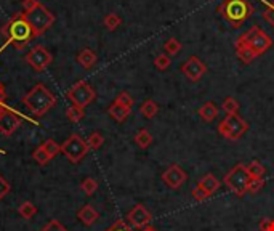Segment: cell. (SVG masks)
I'll list each match as a JSON object with an SVG mask.
<instances>
[{
    "label": "cell",
    "instance_id": "28",
    "mask_svg": "<svg viewBox=\"0 0 274 231\" xmlns=\"http://www.w3.org/2000/svg\"><path fill=\"white\" fill-rule=\"evenodd\" d=\"M18 212H19V215L22 218H26V220H30L34 217V215L37 214V207L30 202V201H26V202H22L21 206H19V209H18Z\"/></svg>",
    "mask_w": 274,
    "mask_h": 231
},
{
    "label": "cell",
    "instance_id": "14",
    "mask_svg": "<svg viewBox=\"0 0 274 231\" xmlns=\"http://www.w3.org/2000/svg\"><path fill=\"white\" fill-rule=\"evenodd\" d=\"M127 220H128V223H130L132 226L143 230L144 226H148V223L152 220V215H151V212L146 209V207L138 204V206H135L130 212H128Z\"/></svg>",
    "mask_w": 274,
    "mask_h": 231
},
{
    "label": "cell",
    "instance_id": "39",
    "mask_svg": "<svg viewBox=\"0 0 274 231\" xmlns=\"http://www.w3.org/2000/svg\"><path fill=\"white\" fill-rule=\"evenodd\" d=\"M193 196H194V199H197V201H205L207 198H210V194L207 191H205L204 188H201L199 184L193 190Z\"/></svg>",
    "mask_w": 274,
    "mask_h": 231
},
{
    "label": "cell",
    "instance_id": "26",
    "mask_svg": "<svg viewBox=\"0 0 274 231\" xmlns=\"http://www.w3.org/2000/svg\"><path fill=\"white\" fill-rule=\"evenodd\" d=\"M247 170L252 178H263L265 174H266L265 166L262 162H258V160H252V162L247 166Z\"/></svg>",
    "mask_w": 274,
    "mask_h": 231
},
{
    "label": "cell",
    "instance_id": "42",
    "mask_svg": "<svg viewBox=\"0 0 274 231\" xmlns=\"http://www.w3.org/2000/svg\"><path fill=\"white\" fill-rule=\"evenodd\" d=\"M5 100H6V92H5L3 84L0 82V111H2L3 108L6 106V104H5Z\"/></svg>",
    "mask_w": 274,
    "mask_h": 231
},
{
    "label": "cell",
    "instance_id": "43",
    "mask_svg": "<svg viewBox=\"0 0 274 231\" xmlns=\"http://www.w3.org/2000/svg\"><path fill=\"white\" fill-rule=\"evenodd\" d=\"M271 218H265V220H262V223H260V231H270V228H271Z\"/></svg>",
    "mask_w": 274,
    "mask_h": 231
},
{
    "label": "cell",
    "instance_id": "6",
    "mask_svg": "<svg viewBox=\"0 0 274 231\" xmlns=\"http://www.w3.org/2000/svg\"><path fill=\"white\" fill-rule=\"evenodd\" d=\"M250 180H252V176H250V174L247 170V166H244V164L234 166L225 176L226 186L239 198H242L244 194H247L249 192Z\"/></svg>",
    "mask_w": 274,
    "mask_h": 231
},
{
    "label": "cell",
    "instance_id": "40",
    "mask_svg": "<svg viewBox=\"0 0 274 231\" xmlns=\"http://www.w3.org/2000/svg\"><path fill=\"white\" fill-rule=\"evenodd\" d=\"M106 231H132V228L127 225V222H124V220H117L109 230H106Z\"/></svg>",
    "mask_w": 274,
    "mask_h": 231
},
{
    "label": "cell",
    "instance_id": "9",
    "mask_svg": "<svg viewBox=\"0 0 274 231\" xmlns=\"http://www.w3.org/2000/svg\"><path fill=\"white\" fill-rule=\"evenodd\" d=\"M66 96L69 98V102L74 106L79 108H87L88 104H91L96 98V92L93 90V87L90 86L85 80H79L75 82L74 86L67 90Z\"/></svg>",
    "mask_w": 274,
    "mask_h": 231
},
{
    "label": "cell",
    "instance_id": "37",
    "mask_svg": "<svg viewBox=\"0 0 274 231\" xmlns=\"http://www.w3.org/2000/svg\"><path fill=\"white\" fill-rule=\"evenodd\" d=\"M10 190H11V186H10V183L6 182V178L3 175H0V201L8 194L10 192Z\"/></svg>",
    "mask_w": 274,
    "mask_h": 231
},
{
    "label": "cell",
    "instance_id": "24",
    "mask_svg": "<svg viewBox=\"0 0 274 231\" xmlns=\"http://www.w3.org/2000/svg\"><path fill=\"white\" fill-rule=\"evenodd\" d=\"M135 142H136V144L140 146V148L146 150V148H149L151 143H152V135L148 132L146 128H141L140 132L135 135Z\"/></svg>",
    "mask_w": 274,
    "mask_h": 231
},
{
    "label": "cell",
    "instance_id": "8",
    "mask_svg": "<svg viewBox=\"0 0 274 231\" xmlns=\"http://www.w3.org/2000/svg\"><path fill=\"white\" fill-rule=\"evenodd\" d=\"M88 150L90 148H88L87 140H83V138L77 134L69 135L66 138V142H63V144H61V152H63L64 156L69 159V162H72V164H79L88 154Z\"/></svg>",
    "mask_w": 274,
    "mask_h": 231
},
{
    "label": "cell",
    "instance_id": "27",
    "mask_svg": "<svg viewBox=\"0 0 274 231\" xmlns=\"http://www.w3.org/2000/svg\"><path fill=\"white\" fill-rule=\"evenodd\" d=\"M263 8V18L274 28V0H260Z\"/></svg>",
    "mask_w": 274,
    "mask_h": 231
},
{
    "label": "cell",
    "instance_id": "10",
    "mask_svg": "<svg viewBox=\"0 0 274 231\" xmlns=\"http://www.w3.org/2000/svg\"><path fill=\"white\" fill-rule=\"evenodd\" d=\"M26 63L37 72L45 71L51 63H53V55L50 50H47L43 45H35L26 55Z\"/></svg>",
    "mask_w": 274,
    "mask_h": 231
},
{
    "label": "cell",
    "instance_id": "13",
    "mask_svg": "<svg viewBox=\"0 0 274 231\" xmlns=\"http://www.w3.org/2000/svg\"><path fill=\"white\" fill-rule=\"evenodd\" d=\"M162 180L169 188L172 190H178L183 186V183L188 180V174L183 170V168L178 164L170 166L167 170L162 174Z\"/></svg>",
    "mask_w": 274,
    "mask_h": 231
},
{
    "label": "cell",
    "instance_id": "4",
    "mask_svg": "<svg viewBox=\"0 0 274 231\" xmlns=\"http://www.w3.org/2000/svg\"><path fill=\"white\" fill-rule=\"evenodd\" d=\"M236 44L246 45V47L252 50L254 55L258 58L273 47V38L260 26H252L247 32H244L238 37Z\"/></svg>",
    "mask_w": 274,
    "mask_h": 231
},
{
    "label": "cell",
    "instance_id": "5",
    "mask_svg": "<svg viewBox=\"0 0 274 231\" xmlns=\"http://www.w3.org/2000/svg\"><path fill=\"white\" fill-rule=\"evenodd\" d=\"M24 16H26V21L29 22V26L32 28V32L35 37L43 36L53 26V22H55V14L42 4L32 12L24 13Z\"/></svg>",
    "mask_w": 274,
    "mask_h": 231
},
{
    "label": "cell",
    "instance_id": "29",
    "mask_svg": "<svg viewBox=\"0 0 274 231\" xmlns=\"http://www.w3.org/2000/svg\"><path fill=\"white\" fill-rule=\"evenodd\" d=\"M222 110L228 114V116H233V114H238L239 111V102L233 96H228L223 104H222Z\"/></svg>",
    "mask_w": 274,
    "mask_h": 231
},
{
    "label": "cell",
    "instance_id": "38",
    "mask_svg": "<svg viewBox=\"0 0 274 231\" xmlns=\"http://www.w3.org/2000/svg\"><path fill=\"white\" fill-rule=\"evenodd\" d=\"M116 102H119V103H122V104H125V106H128V108H133V98L127 94V92H122V94H119L117 95V98H116Z\"/></svg>",
    "mask_w": 274,
    "mask_h": 231
},
{
    "label": "cell",
    "instance_id": "19",
    "mask_svg": "<svg viewBox=\"0 0 274 231\" xmlns=\"http://www.w3.org/2000/svg\"><path fill=\"white\" fill-rule=\"evenodd\" d=\"M199 186H201V188H204V190L207 191L209 194L212 196L213 192H215V191H217V190L220 188V180L217 178L215 175H212V174H207V175H205L204 178H202V180L199 182Z\"/></svg>",
    "mask_w": 274,
    "mask_h": 231
},
{
    "label": "cell",
    "instance_id": "33",
    "mask_svg": "<svg viewBox=\"0 0 274 231\" xmlns=\"http://www.w3.org/2000/svg\"><path fill=\"white\" fill-rule=\"evenodd\" d=\"M32 158H34V160L37 164H40V166H45L48 162V160H51L50 159V156L47 154V151H45L42 146H37V148L34 150V152H32Z\"/></svg>",
    "mask_w": 274,
    "mask_h": 231
},
{
    "label": "cell",
    "instance_id": "7",
    "mask_svg": "<svg viewBox=\"0 0 274 231\" xmlns=\"http://www.w3.org/2000/svg\"><path fill=\"white\" fill-rule=\"evenodd\" d=\"M247 130H249V124L239 114L226 116V118L218 124V134L230 142H238Z\"/></svg>",
    "mask_w": 274,
    "mask_h": 231
},
{
    "label": "cell",
    "instance_id": "12",
    "mask_svg": "<svg viewBox=\"0 0 274 231\" xmlns=\"http://www.w3.org/2000/svg\"><path fill=\"white\" fill-rule=\"evenodd\" d=\"M181 72L185 74L189 80H193V82H197V80H201L204 74L207 72V64L204 63V61L201 58H197V56H189L185 63L181 64Z\"/></svg>",
    "mask_w": 274,
    "mask_h": 231
},
{
    "label": "cell",
    "instance_id": "15",
    "mask_svg": "<svg viewBox=\"0 0 274 231\" xmlns=\"http://www.w3.org/2000/svg\"><path fill=\"white\" fill-rule=\"evenodd\" d=\"M130 112H132V108H128V106H125V104H122V103L116 102V100H114V103L108 108V114H109L111 118H112L114 120H116V122H119V124H122V122H125L128 116H130Z\"/></svg>",
    "mask_w": 274,
    "mask_h": 231
},
{
    "label": "cell",
    "instance_id": "25",
    "mask_svg": "<svg viewBox=\"0 0 274 231\" xmlns=\"http://www.w3.org/2000/svg\"><path fill=\"white\" fill-rule=\"evenodd\" d=\"M103 24L108 30H116L119 26H122V18L116 13H108L103 20Z\"/></svg>",
    "mask_w": 274,
    "mask_h": 231
},
{
    "label": "cell",
    "instance_id": "11",
    "mask_svg": "<svg viewBox=\"0 0 274 231\" xmlns=\"http://www.w3.org/2000/svg\"><path fill=\"white\" fill-rule=\"evenodd\" d=\"M22 119L19 116L11 111L8 106H5L2 111H0V134L5 136H11L16 130L21 127Z\"/></svg>",
    "mask_w": 274,
    "mask_h": 231
},
{
    "label": "cell",
    "instance_id": "45",
    "mask_svg": "<svg viewBox=\"0 0 274 231\" xmlns=\"http://www.w3.org/2000/svg\"><path fill=\"white\" fill-rule=\"evenodd\" d=\"M270 231H274V220L271 222V228H270Z\"/></svg>",
    "mask_w": 274,
    "mask_h": 231
},
{
    "label": "cell",
    "instance_id": "36",
    "mask_svg": "<svg viewBox=\"0 0 274 231\" xmlns=\"http://www.w3.org/2000/svg\"><path fill=\"white\" fill-rule=\"evenodd\" d=\"M263 186H265V180L263 178H252V180H250V184H249V192L255 194V192H258Z\"/></svg>",
    "mask_w": 274,
    "mask_h": 231
},
{
    "label": "cell",
    "instance_id": "31",
    "mask_svg": "<svg viewBox=\"0 0 274 231\" xmlns=\"http://www.w3.org/2000/svg\"><path fill=\"white\" fill-rule=\"evenodd\" d=\"M80 190L85 192L87 196L95 194V191L98 190V182L95 178H91V176H88V178H85L80 183Z\"/></svg>",
    "mask_w": 274,
    "mask_h": 231
},
{
    "label": "cell",
    "instance_id": "21",
    "mask_svg": "<svg viewBox=\"0 0 274 231\" xmlns=\"http://www.w3.org/2000/svg\"><path fill=\"white\" fill-rule=\"evenodd\" d=\"M234 48H236V55H238V58L242 61V63H246V64L252 63V61L257 58V56L254 55V52L250 50V48H247L246 45L236 44V45H234Z\"/></svg>",
    "mask_w": 274,
    "mask_h": 231
},
{
    "label": "cell",
    "instance_id": "34",
    "mask_svg": "<svg viewBox=\"0 0 274 231\" xmlns=\"http://www.w3.org/2000/svg\"><path fill=\"white\" fill-rule=\"evenodd\" d=\"M170 64H172V60L167 53H161V55L156 56V60H154V66L159 71H165V69L170 68Z\"/></svg>",
    "mask_w": 274,
    "mask_h": 231
},
{
    "label": "cell",
    "instance_id": "1",
    "mask_svg": "<svg viewBox=\"0 0 274 231\" xmlns=\"http://www.w3.org/2000/svg\"><path fill=\"white\" fill-rule=\"evenodd\" d=\"M2 36L5 38L3 47L13 45V47L18 50H22L29 42H32L35 38L32 28H30L29 22L26 21L24 13L14 14V16L2 28Z\"/></svg>",
    "mask_w": 274,
    "mask_h": 231
},
{
    "label": "cell",
    "instance_id": "17",
    "mask_svg": "<svg viewBox=\"0 0 274 231\" xmlns=\"http://www.w3.org/2000/svg\"><path fill=\"white\" fill-rule=\"evenodd\" d=\"M96 53L91 50V48H83L79 52V55H77V63L83 68V69H90V68H93L95 63H96Z\"/></svg>",
    "mask_w": 274,
    "mask_h": 231
},
{
    "label": "cell",
    "instance_id": "22",
    "mask_svg": "<svg viewBox=\"0 0 274 231\" xmlns=\"http://www.w3.org/2000/svg\"><path fill=\"white\" fill-rule=\"evenodd\" d=\"M164 52L169 56H177L178 53L181 52V42L178 40V38H175V37L167 38L165 44H164Z\"/></svg>",
    "mask_w": 274,
    "mask_h": 231
},
{
    "label": "cell",
    "instance_id": "32",
    "mask_svg": "<svg viewBox=\"0 0 274 231\" xmlns=\"http://www.w3.org/2000/svg\"><path fill=\"white\" fill-rule=\"evenodd\" d=\"M87 143H88V148H90V150H95V151H96V150H100L101 146H103V143H104V136H103L100 132H93V134H90Z\"/></svg>",
    "mask_w": 274,
    "mask_h": 231
},
{
    "label": "cell",
    "instance_id": "2",
    "mask_svg": "<svg viewBox=\"0 0 274 231\" xmlns=\"http://www.w3.org/2000/svg\"><path fill=\"white\" fill-rule=\"evenodd\" d=\"M217 12L228 24L236 29L241 28L244 22L252 16L255 8L250 4V0H223L217 6Z\"/></svg>",
    "mask_w": 274,
    "mask_h": 231
},
{
    "label": "cell",
    "instance_id": "3",
    "mask_svg": "<svg viewBox=\"0 0 274 231\" xmlns=\"http://www.w3.org/2000/svg\"><path fill=\"white\" fill-rule=\"evenodd\" d=\"M22 103L30 111V114L40 118V116L47 114L51 108L56 106V96L43 84H37L29 90L27 95H24Z\"/></svg>",
    "mask_w": 274,
    "mask_h": 231
},
{
    "label": "cell",
    "instance_id": "18",
    "mask_svg": "<svg viewBox=\"0 0 274 231\" xmlns=\"http://www.w3.org/2000/svg\"><path fill=\"white\" fill-rule=\"evenodd\" d=\"M199 116L202 118L204 122H212L217 119L218 116V108L215 106L213 102H205L201 108H199Z\"/></svg>",
    "mask_w": 274,
    "mask_h": 231
},
{
    "label": "cell",
    "instance_id": "35",
    "mask_svg": "<svg viewBox=\"0 0 274 231\" xmlns=\"http://www.w3.org/2000/svg\"><path fill=\"white\" fill-rule=\"evenodd\" d=\"M40 231H69L63 223H59L58 220H50Z\"/></svg>",
    "mask_w": 274,
    "mask_h": 231
},
{
    "label": "cell",
    "instance_id": "16",
    "mask_svg": "<svg viewBox=\"0 0 274 231\" xmlns=\"http://www.w3.org/2000/svg\"><path fill=\"white\" fill-rule=\"evenodd\" d=\"M98 217H100V214H98L95 210V207L93 206H90V204H85L83 207H80L79 212H77V218L83 223L85 226H91L93 223L98 220Z\"/></svg>",
    "mask_w": 274,
    "mask_h": 231
},
{
    "label": "cell",
    "instance_id": "20",
    "mask_svg": "<svg viewBox=\"0 0 274 231\" xmlns=\"http://www.w3.org/2000/svg\"><path fill=\"white\" fill-rule=\"evenodd\" d=\"M140 112H141L143 118L152 119L159 112V106L154 100H146V102H143V104L140 106Z\"/></svg>",
    "mask_w": 274,
    "mask_h": 231
},
{
    "label": "cell",
    "instance_id": "44",
    "mask_svg": "<svg viewBox=\"0 0 274 231\" xmlns=\"http://www.w3.org/2000/svg\"><path fill=\"white\" fill-rule=\"evenodd\" d=\"M141 231H157V230H156L154 226H144Z\"/></svg>",
    "mask_w": 274,
    "mask_h": 231
},
{
    "label": "cell",
    "instance_id": "30",
    "mask_svg": "<svg viewBox=\"0 0 274 231\" xmlns=\"http://www.w3.org/2000/svg\"><path fill=\"white\" fill-rule=\"evenodd\" d=\"M40 146H42V148H43L45 151H47V154L50 156V159H53V158L58 156V154L61 152V146H59L55 140H51V138H50V140H45Z\"/></svg>",
    "mask_w": 274,
    "mask_h": 231
},
{
    "label": "cell",
    "instance_id": "41",
    "mask_svg": "<svg viewBox=\"0 0 274 231\" xmlns=\"http://www.w3.org/2000/svg\"><path fill=\"white\" fill-rule=\"evenodd\" d=\"M40 5L39 0H22V8H24V13L32 12L34 8Z\"/></svg>",
    "mask_w": 274,
    "mask_h": 231
},
{
    "label": "cell",
    "instance_id": "23",
    "mask_svg": "<svg viewBox=\"0 0 274 231\" xmlns=\"http://www.w3.org/2000/svg\"><path fill=\"white\" fill-rule=\"evenodd\" d=\"M66 116H67V119L72 122V124H77V122H80L83 118H85V111H83V108L71 104L66 110Z\"/></svg>",
    "mask_w": 274,
    "mask_h": 231
}]
</instances>
